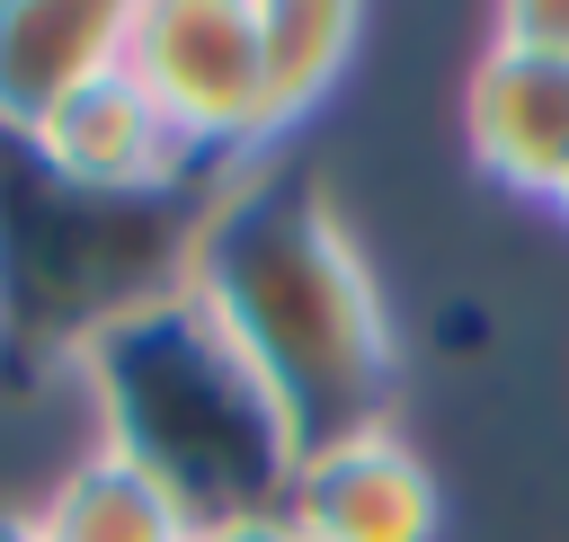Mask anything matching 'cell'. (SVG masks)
Wrapping results in <instances>:
<instances>
[{
    "mask_svg": "<svg viewBox=\"0 0 569 542\" xmlns=\"http://www.w3.org/2000/svg\"><path fill=\"white\" fill-rule=\"evenodd\" d=\"M551 213H560V222H569V178H560V195H551Z\"/></svg>",
    "mask_w": 569,
    "mask_h": 542,
    "instance_id": "cell-13",
    "label": "cell"
},
{
    "mask_svg": "<svg viewBox=\"0 0 569 542\" xmlns=\"http://www.w3.org/2000/svg\"><path fill=\"white\" fill-rule=\"evenodd\" d=\"M80 373L98 400V444L142 462L196 515V533L284 506L302 444L187 284L107 311L80 347Z\"/></svg>",
    "mask_w": 569,
    "mask_h": 542,
    "instance_id": "cell-2",
    "label": "cell"
},
{
    "mask_svg": "<svg viewBox=\"0 0 569 542\" xmlns=\"http://www.w3.org/2000/svg\"><path fill=\"white\" fill-rule=\"evenodd\" d=\"M178 284L267 382L302 453L356 426H391L400 347H391L382 284L347 240L338 204L302 169H240L204 204Z\"/></svg>",
    "mask_w": 569,
    "mask_h": 542,
    "instance_id": "cell-1",
    "label": "cell"
},
{
    "mask_svg": "<svg viewBox=\"0 0 569 542\" xmlns=\"http://www.w3.org/2000/svg\"><path fill=\"white\" fill-rule=\"evenodd\" d=\"M196 542H302V533H293V515L276 506V515H231V524H204Z\"/></svg>",
    "mask_w": 569,
    "mask_h": 542,
    "instance_id": "cell-11",
    "label": "cell"
},
{
    "mask_svg": "<svg viewBox=\"0 0 569 542\" xmlns=\"http://www.w3.org/2000/svg\"><path fill=\"white\" fill-rule=\"evenodd\" d=\"M124 71V9L116 0H0V133H36L62 98Z\"/></svg>",
    "mask_w": 569,
    "mask_h": 542,
    "instance_id": "cell-7",
    "label": "cell"
},
{
    "mask_svg": "<svg viewBox=\"0 0 569 542\" xmlns=\"http://www.w3.org/2000/svg\"><path fill=\"white\" fill-rule=\"evenodd\" d=\"M498 44H525V53H551V62H569V0H516V9H498V27H489Z\"/></svg>",
    "mask_w": 569,
    "mask_h": 542,
    "instance_id": "cell-10",
    "label": "cell"
},
{
    "mask_svg": "<svg viewBox=\"0 0 569 542\" xmlns=\"http://www.w3.org/2000/svg\"><path fill=\"white\" fill-rule=\"evenodd\" d=\"M36 533L44 542H196V515L124 453L89 444L44 498H36Z\"/></svg>",
    "mask_w": 569,
    "mask_h": 542,
    "instance_id": "cell-9",
    "label": "cell"
},
{
    "mask_svg": "<svg viewBox=\"0 0 569 542\" xmlns=\"http://www.w3.org/2000/svg\"><path fill=\"white\" fill-rule=\"evenodd\" d=\"M462 133H471V160L498 187L551 204L560 178H569V62L489 36V53L462 89Z\"/></svg>",
    "mask_w": 569,
    "mask_h": 542,
    "instance_id": "cell-6",
    "label": "cell"
},
{
    "mask_svg": "<svg viewBox=\"0 0 569 542\" xmlns=\"http://www.w3.org/2000/svg\"><path fill=\"white\" fill-rule=\"evenodd\" d=\"M284 515L302 542H436V471L400 426H356L293 462Z\"/></svg>",
    "mask_w": 569,
    "mask_h": 542,
    "instance_id": "cell-4",
    "label": "cell"
},
{
    "mask_svg": "<svg viewBox=\"0 0 569 542\" xmlns=\"http://www.w3.org/2000/svg\"><path fill=\"white\" fill-rule=\"evenodd\" d=\"M356 44H365V9H338V0H258V124H267V142L293 133L338 89V71L356 62Z\"/></svg>",
    "mask_w": 569,
    "mask_h": 542,
    "instance_id": "cell-8",
    "label": "cell"
},
{
    "mask_svg": "<svg viewBox=\"0 0 569 542\" xmlns=\"http://www.w3.org/2000/svg\"><path fill=\"white\" fill-rule=\"evenodd\" d=\"M124 80L187 151H267L258 124V0H142L124 9Z\"/></svg>",
    "mask_w": 569,
    "mask_h": 542,
    "instance_id": "cell-3",
    "label": "cell"
},
{
    "mask_svg": "<svg viewBox=\"0 0 569 542\" xmlns=\"http://www.w3.org/2000/svg\"><path fill=\"white\" fill-rule=\"evenodd\" d=\"M27 142H36V160H44L62 187H80V195H160V187H178L187 160H196V151L169 133V116H160L124 71L89 80L80 98H62Z\"/></svg>",
    "mask_w": 569,
    "mask_h": 542,
    "instance_id": "cell-5",
    "label": "cell"
},
{
    "mask_svg": "<svg viewBox=\"0 0 569 542\" xmlns=\"http://www.w3.org/2000/svg\"><path fill=\"white\" fill-rule=\"evenodd\" d=\"M0 542H44V533H36V515H18V506H0Z\"/></svg>",
    "mask_w": 569,
    "mask_h": 542,
    "instance_id": "cell-12",
    "label": "cell"
}]
</instances>
